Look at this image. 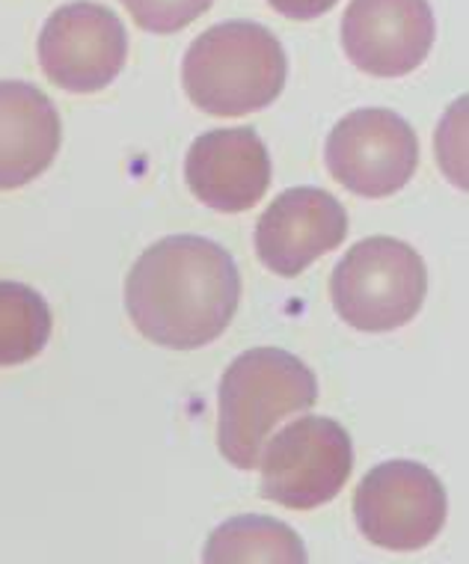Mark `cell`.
<instances>
[{"instance_id": "6da1fadb", "label": "cell", "mask_w": 469, "mask_h": 564, "mask_svg": "<svg viewBox=\"0 0 469 564\" xmlns=\"http://www.w3.org/2000/svg\"><path fill=\"white\" fill-rule=\"evenodd\" d=\"M241 301V273L223 247L173 235L140 253L126 280V310L149 341L194 350L223 336Z\"/></svg>"}, {"instance_id": "7a4b0ae2", "label": "cell", "mask_w": 469, "mask_h": 564, "mask_svg": "<svg viewBox=\"0 0 469 564\" xmlns=\"http://www.w3.org/2000/svg\"><path fill=\"white\" fill-rule=\"evenodd\" d=\"M288 59L271 30L255 21H223L190 42L182 87L211 117H244L274 105Z\"/></svg>"}, {"instance_id": "3957f363", "label": "cell", "mask_w": 469, "mask_h": 564, "mask_svg": "<svg viewBox=\"0 0 469 564\" xmlns=\"http://www.w3.org/2000/svg\"><path fill=\"white\" fill-rule=\"evenodd\" d=\"M318 401V378L280 348H250L223 371L217 446L238 469H255L271 431Z\"/></svg>"}, {"instance_id": "277c9868", "label": "cell", "mask_w": 469, "mask_h": 564, "mask_svg": "<svg viewBox=\"0 0 469 564\" xmlns=\"http://www.w3.org/2000/svg\"><path fill=\"white\" fill-rule=\"evenodd\" d=\"M428 294V271L411 243L374 235L353 243L332 268L330 297L345 324L390 333L416 318Z\"/></svg>"}, {"instance_id": "5b68a950", "label": "cell", "mask_w": 469, "mask_h": 564, "mask_svg": "<svg viewBox=\"0 0 469 564\" xmlns=\"http://www.w3.org/2000/svg\"><path fill=\"white\" fill-rule=\"evenodd\" d=\"M262 497L292 511H313L342 494L353 469L348 431L327 416L294 419L259 457Z\"/></svg>"}, {"instance_id": "8992f818", "label": "cell", "mask_w": 469, "mask_h": 564, "mask_svg": "<svg viewBox=\"0 0 469 564\" xmlns=\"http://www.w3.org/2000/svg\"><path fill=\"white\" fill-rule=\"evenodd\" d=\"M446 487L416 460H386L366 473L353 490L357 525L381 550L416 553L425 550L446 525Z\"/></svg>"}, {"instance_id": "52a82bcc", "label": "cell", "mask_w": 469, "mask_h": 564, "mask_svg": "<svg viewBox=\"0 0 469 564\" xmlns=\"http://www.w3.org/2000/svg\"><path fill=\"white\" fill-rule=\"evenodd\" d=\"M324 161L332 178L351 194L383 199L413 178L419 166V140L395 110H353L327 137Z\"/></svg>"}, {"instance_id": "ba28073f", "label": "cell", "mask_w": 469, "mask_h": 564, "mask_svg": "<svg viewBox=\"0 0 469 564\" xmlns=\"http://www.w3.org/2000/svg\"><path fill=\"white\" fill-rule=\"evenodd\" d=\"M128 33L101 3H69L48 19L40 36V63L51 84L69 93H98L126 68Z\"/></svg>"}, {"instance_id": "9c48e42d", "label": "cell", "mask_w": 469, "mask_h": 564, "mask_svg": "<svg viewBox=\"0 0 469 564\" xmlns=\"http://www.w3.org/2000/svg\"><path fill=\"white\" fill-rule=\"evenodd\" d=\"M437 40L428 0H351L342 15V48L374 78H401L419 68Z\"/></svg>"}, {"instance_id": "30bf717a", "label": "cell", "mask_w": 469, "mask_h": 564, "mask_svg": "<svg viewBox=\"0 0 469 564\" xmlns=\"http://www.w3.org/2000/svg\"><path fill=\"white\" fill-rule=\"evenodd\" d=\"M348 235L345 205L321 187H292L264 208L255 224V253L280 276L304 273Z\"/></svg>"}, {"instance_id": "8fae6325", "label": "cell", "mask_w": 469, "mask_h": 564, "mask_svg": "<svg viewBox=\"0 0 469 564\" xmlns=\"http://www.w3.org/2000/svg\"><path fill=\"white\" fill-rule=\"evenodd\" d=\"M271 175V155L253 128H217L199 134L185 158L187 187L199 203L223 215L262 203Z\"/></svg>"}, {"instance_id": "7c38bea8", "label": "cell", "mask_w": 469, "mask_h": 564, "mask_svg": "<svg viewBox=\"0 0 469 564\" xmlns=\"http://www.w3.org/2000/svg\"><path fill=\"white\" fill-rule=\"evenodd\" d=\"M63 122L40 87L0 80V191L40 178L59 152Z\"/></svg>"}, {"instance_id": "4fadbf2b", "label": "cell", "mask_w": 469, "mask_h": 564, "mask_svg": "<svg viewBox=\"0 0 469 564\" xmlns=\"http://www.w3.org/2000/svg\"><path fill=\"white\" fill-rule=\"evenodd\" d=\"M203 564H309L304 538L264 514H238L208 535Z\"/></svg>"}, {"instance_id": "5bb4252c", "label": "cell", "mask_w": 469, "mask_h": 564, "mask_svg": "<svg viewBox=\"0 0 469 564\" xmlns=\"http://www.w3.org/2000/svg\"><path fill=\"white\" fill-rule=\"evenodd\" d=\"M51 310L40 292L24 282L0 280V366H21L48 345Z\"/></svg>"}, {"instance_id": "9a60e30c", "label": "cell", "mask_w": 469, "mask_h": 564, "mask_svg": "<svg viewBox=\"0 0 469 564\" xmlns=\"http://www.w3.org/2000/svg\"><path fill=\"white\" fill-rule=\"evenodd\" d=\"M215 0H122L128 15L149 33H178L211 10Z\"/></svg>"}, {"instance_id": "2e32d148", "label": "cell", "mask_w": 469, "mask_h": 564, "mask_svg": "<svg viewBox=\"0 0 469 564\" xmlns=\"http://www.w3.org/2000/svg\"><path fill=\"white\" fill-rule=\"evenodd\" d=\"M280 15L294 21H313L324 12H330L339 0H268Z\"/></svg>"}]
</instances>
